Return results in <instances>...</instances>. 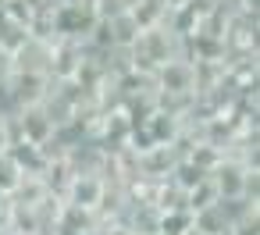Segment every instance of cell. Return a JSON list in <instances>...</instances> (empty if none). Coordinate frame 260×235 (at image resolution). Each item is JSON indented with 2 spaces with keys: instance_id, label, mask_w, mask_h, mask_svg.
<instances>
[{
  "instance_id": "6da1fadb",
  "label": "cell",
  "mask_w": 260,
  "mask_h": 235,
  "mask_svg": "<svg viewBox=\"0 0 260 235\" xmlns=\"http://www.w3.org/2000/svg\"><path fill=\"white\" fill-rule=\"evenodd\" d=\"M160 86H164V93H189V89H196V68L185 61H164Z\"/></svg>"
},
{
  "instance_id": "7a4b0ae2",
  "label": "cell",
  "mask_w": 260,
  "mask_h": 235,
  "mask_svg": "<svg viewBox=\"0 0 260 235\" xmlns=\"http://www.w3.org/2000/svg\"><path fill=\"white\" fill-rule=\"evenodd\" d=\"M100 199H104V182L96 175H75L72 178V207L93 210Z\"/></svg>"
},
{
  "instance_id": "3957f363",
  "label": "cell",
  "mask_w": 260,
  "mask_h": 235,
  "mask_svg": "<svg viewBox=\"0 0 260 235\" xmlns=\"http://www.w3.org/2000/svg\"><path fill=\"white\" fill-rule=\"evenodd\" d=\"M25 178V167H22V160L11 153V150H4L0 153V192H11V189H18V182Z\"/></svg>"
},
{
  "instance_id": "277c9868",
  "label": "cell",
  "mask_w": 260,
  "mask_h": 235,
  "mask_svg": "<svg viewBox=\"0 0 260 235\" xmlns=\"http://www.w3.org/2000/svg\"><path fill=\"white\" fill-rule=\"evenodd\" d=\"M185 4H192V0H164V8H175V11L185 8Z\"/></svg>"
}]
</instances>
